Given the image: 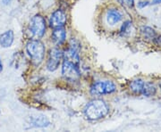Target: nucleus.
Returning a JSON list of instances; mask_svg holds the SVG:
<instances>
[{"mask_svg": "<svg viewBox=\"0 0 161 132\" xmlns=\"http://www.w3.org/2000/svg\"><path fill=\"white\" fill-rule=\"evenodd\" d=\"M51 40L57 45H61L66 40V31L64 27L56 28L51 33Z\"/></svg>", "mask_w": 161, "mask_h": 132, "instance_id": "1a4fd4ad", "label": "nucleus"}, {"mask_svg": "<svg viewBox=\"0 0 161 132\" xmlns=\"http://www.w3.org/2000/svg\"><path fill=\"white\" fill-rule=\"evenodd\" d=\"M123 20V13L119 9L110 8L106 13V21L109 26H115Z\"/></svg>", "mask_w": 161, "mask_h": 132, "instance_id": "6e6552de", "label": "nucleus"}, {"mask_svg": "<svg viewBox=\"0 0 161 132\" xmlns=\"http://www.w3.org/2000/svg\"><path fill=\"white\" fill-rule=\"evenodd\" d=\"M132 29V23L131 21H126L123 23L120 29V34L122 37H127L131 34Z\"/></svg>", "mask_w": 161, "mask_h": 132, "instance_id": "4468645a", "label": "nucleus"}, {"mask_svg": "<svg viewBox=\"0 0 161 132\" xmlns=\"http://www.w3.org/2000/svg\"><path fill=\"white\" fill-rule=\"evenodd\" d=\"M67 22L66 13L62 9H58L53 12L49 17V25L53 29L64 27Z\"/></svg>", "mask_w": 161, "mask_h": 132, "instance_id": "0eeeda50", "label": "nucleus"}, {"mask_svg": "<svg viewBox=\"0 0 161 132\" xmlns=\"http://www.w3.org/2000/svg\"><path fill=\"white\" fill-rule=\"evenodd\" d=\"M144 82L141 79H136L131 81L130 83V90L136 95H141L142 93V89L144 87Z\"/></svg>", "mask_w": 161, "mask_h": 132, "instance_id": "9b49d317", "label": "nucleus"}, {"mask_svg": "<svg viewBox=\"0 0 161 132\" xmlns=\"http://www.w3.org/2000/svg\"><path fill=\"white\" fill-rule=\"evenodd\" d=\"M159 88H160V90H161V83L159 84Z\"/></svg>", "mask_w": 161, "mask_h": 132, "instance_id": "aec40b11", "label": "nucleus"}, {"mask_svg": "<svg viewBox=\"0 0 161 132\" xmlns=\"http://www.w3.org/2000/svg\"><path fill=\"white\" fill-rule=\"evenodd\" d=\"M2 2H3V4H4V5L7 6V5H9V4H10L11 0H2Z\"/></svg>", "mask_w": 161, "mask_h": 132, "instance_id": "a211bd4d", "label": "nucleus"}, {"mask_svg": "<svg viewBox=\"0 0 161 132\" xmlns=\"http://www.w3.org/2000/svg\"><path fill=\"white\" fill-rule=\"evenodd\" d=\"M26 51L32 63L35 66H39L44 60L46 47L39 40H31L26 45Z\"/></svg>", "mask_w": 161, "mask_h": 132, "instance_id": "f03ea898", "label": "nucleus"}, {"mask_svg": "<svg viewBox=\"0 0 161 132\" xmlns=\"http://www.w3.org/2000/svg\"><path fill=\"white\" fill-rule=\"evenodd\" d=\"M90 91L95 97L110 95L116 91V85L111 81H98L92 84Z\"/></svg>", "mask_w": 161, "mask_h": 132, "instance_id": "7ed1b4c3", "label": "nucleus"}, {"mask_svg": "<svg viewBox=\"0 0 161 132\" xmlns=\"http://www.w3.org/2000/svg\"><path fill=\"white\" fill-rule=\"evenodd\" d=\"M151 4L152 5H159V4H161V0H152Z\"/></svg>", "mask_w": 161, "mask_h": 132, "instance_id": "f3484780", "label": "nucleus"}, {"mask_svg": "<svg viewBox=\"0 0 161 132\" xmlns=\"http://www.w3.org/2000/svg\"><path fill=\"white\" fill-rule=\"evenodd\" d=\"M14 41V31L9 29L0 35V46L4 48L10 47Z\"/></svg>", "mask_w": 161, "mask_h": 132, "instance_id": "9d476101", "label": "nucleus"}, {"mask_svg": "<svg viewBox=\"0 0 161 132\" xmlns=\"http://www.w3.org/2000/svg\"><path fill=\"white\" fill-rule=\"evenodd\" d=\"M64 58V53L58 47H53L48 54V58L47 62V69L49 71H55L58 69L61 61Z\"/></svg>", "mask_w": 161, "mask_h": 132, "instance_id": "423d86ee", "label": "nucleus"}, {"mask_svg": "<svg viewBox=\"0 0 161 132\" xmlns=\"http://www.w3.org/2000/svg\"><path fill=\"white\" fill-rule=\"evenodd\" d=\"M47 29V23L45 18L41 14H36L31 18L29 25V30L31 34L36 39L42 38Z\"/></svg>", "mask_w": 161, "mask_h": 132, "instance_id": "20e7f679", "label": "nucleus"}, {"mask_svg": "<svg viewBox=\"0 0 161 132\" xmlns=\"http://www.w3.org/2000/svg\"><path fill=\"white\" fill-rule=\"evenodd\" d=\"M150 5V2L149 1H147V0H140L138 2V4H137V6L140 9H143L145 8L146 6H148Z\"/></svg>", "mask_w": 161, "mask_h": 132, "instance_id": "dca6fc26", "label": "nucleus"}, {"mask_svg": "<svg viewBox=\"0 0 161 132\" xmlns=\"http://www.w3.org/2000/svg\"><path fill=\"white\" fill-rule=\"evenodd\" d=\"M3 71V63H2V60H1V57H0V72Z\"/></svg>", "mask_w": 161, "mask_h": 132, "instance_id": "6ab92c4d", "label": "nucleus"}, {"mask_svg": "<svg viewBox=\"0 0 161 132\" xmlns=\"http://www.w3.org/2000/svg\"><path fill=\"white\" fill-rule=\"evenodd\" d=\"M62 75L64 77V79L70 81H75L79 80L80 73L78 65L71 61L64 59L62 63Z\"/></svg>", "mask_w": 161, "mask_h": 132, "instance_id": "39448f33", "label": "nucleus"}, {"mask_svg": "<svg viewBox=\"0 0 161 132\" xmlns=\"http://www.w3.org/2000/svg\"><path fill=\"white\" fill-rule=\"evenodd\" d=\"M156 92H157V88H156L155 85L153 83H151V82H145L144 83L142 95H143L144 97L150 98V97L155 96Z\"/></svg>", "mask_w": 161, "mask_h": 132, "instance_id": "f8f14e48", "label": "nucleus"}, {"mask_svg": "<svg viewBox=\"0 0 161 132\" xmlns=\"http://www.w3.org/2000/svg\"><path fill=\"white\" fill-rule=\"evenodd\" d=\"M141 33L143 35L144 38L146 39H150V40H155L157 38V32L155 31V29H153L150 27L148 26H143L141 28Z\"/></svg>", "mask_w": 161, "mask_h": 132, "instance_id": "ddd939ff", "label": "nucleus"}, {"mask_svg": "<svg viewBox=\"0 0 161 132\" xmlns=\"http://www.w3.org/2000/svg\"><path fill=\"white\" fill-rule=\"evenodd\" d=\"M118 1L128 7H133L134 6V0H118Z\"/></svg>", "mask_w": 161, "mask_h": 132, "instance_id": "2eb2a0df", "label": "nucleus"}, {"mask_svg": "<svg viewBox=\"0 0 161 132\" xmlns=\"http://www.w3.org/2000/svg\"><path fill=\"white\" fill-rule=\"evenodd\" d=\"M109 113V106L102 99H93L87 103L83 114L88 120L98 121L105 118Z\"/></svg>", "mask_w": 161, "mask_h": 132, "instance_id": "f257e3e1", "label": "nucleus"}]
</instances>
